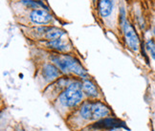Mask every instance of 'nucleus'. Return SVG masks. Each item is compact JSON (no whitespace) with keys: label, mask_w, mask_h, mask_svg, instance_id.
Returning <instances> with one entry per match:
<instances>
[{"label":"nucleus","mask_w":155,"mask_h":131,"mask_svg":"<svg viewBox=\"0 0 155 131\" xmlns=\"http://www.w3.org/2000/svg\"><path fill=\"white\" fill-rule=\"evenodd\" d=\"M82 84L79 81H74L61 93L58 100L63 106L73 107L79 104L83 97V90H81Z\"/></svg>","instance_id":"f257e3e1"},{"label":"nucleus","mask_w":155,"mask_h":131,"mask_svg":"<svg viewBox=\"0 0 155 131\" xmlns=\"http://www.w3.org/2000/svg\"><path fill=\"white\" fill-rule=\"evenodd\" d=\"M54 62H55L58 68L64 71V72H73L81 77H85L87 75L86 70L81 66V64L79 62V61L71 56L67 55H61L58 56L53 58Z\"/></svg>","instance_id":"f03ea898"},{"label":"nucleus","mask_w":155,"mask_h":131,"mask_svg":"<svg viewBox=\"0 0 155 131\" xmlns=\"http://www.w3.org/2000/svg\"><path fill=\"white\" fill-rule=\"evenodd\" d=\"M124 38H126L127 44L128 45L129 48L134 52L139 51L140 48L139 37L137 34L135 29L127 21L124 22Z\"/></svg>","instance_id":"7ed1b4c3"},{"label":"nucleus","mask_w":155,"mask_h":131,"mask_svg":"<svg viewBox=\"0 0 155 131\" xmlns=\"http://www.w3.org/2000/svg\"><path fill=\"white\" fill-rule=\"evenodd\" d=\"M30 18L31 20L35 23V24H48L50 23L53 19V17L50 14L47 13L44 10H40V9H37V10H33L32 13L30 14Z\"/></svg>","instance_id":"20e7f679"},{"label":"nucleus","mask_w":155,"mask_h":131,"mask_svg":"<svg viewBox=\"0 0 155 131\" xmlns=\"http://www.w3.org/2000/svg\"><path fill=\"white\" fill-rule=\"evenodd\" d=\"M91 110H92V120L103 119L110 114V110L108 107L101 102L91 103Z\"/></svg>","instance_id":"39448f33"},{"label":"nucleus","mask_w":155,"mask_h":131,"mask_svg":"<svg viewBox=\"0 0 155 131\" xmlns=\"http://www.w3.org/2000/svg\"><path fill=\"white\" fill-rule=\"evenodd\" d=\"M61 71L58 70V68H57L55 65L53 64H46L44 65V67L42 69V76L43 78L48 80V81H52L54 80L58 79L59 76H61Z\"/></svg>","instance_id":"423d86ee"},{"label":"nucleus","mask_w":155,"mask_h":131,"mask_svg":"<svg viewBox=\"0 0 155 131\" xmlns=\"http://www.w3.org/2000/svg\"><path fill=\"white\" fill-rule=\"evenodd\" d=\"M97 126L103 127V128H112V129H115L116 127L127 128L124 122L118 120V119H115V118H106V119H104V120H102V121H100L99 123H97Z\"/></svg>","instance_id":"0eeeda50"},{"label":"nucleus","mask_w":155,"mask_h":131,"mask_svg":"<svg viewBox=\"0 0 155 131\" xmlns=\"http://www.w3.org/2000/svg\"><path fill=\"white\" fill-rule=\"evenodd\" d=\"M99 13L103 17L109 16L113 10V2L112 0H99L98 2Z\"/></svg>","instance_id":"6e6552de"},{"label":"nucleus","mask_w":155,"mask_h":131,"mask_svg":"<svg viewBox=\"0 0 155 131\" xmlns=\"http://www.w3.org/2000/svg\"><path fill=\"white\" fill-rule=\"evenodd\" d=\"M82 90L84 93H86L87 96L92 97V98H96L98 96V94H99L96 85H95L94 83L91 80H86L83 81Z\"/></svg>","instance_id":"1a4fd4ad"},{"label":"nucleus","mask_w":155,"mask_h":131,"mask_svg":"<svg viewBox=\"0 0 155 131\" xmlns=\"http://www.w3.org/2000/svg\"><path fill=\"white\" fill-rule=\"evenodd\" d=\"M63 35H65V33L63 30L58 29V28H50V30L46 34V38L53 41V40H57L58 38H61Z\"/></svg>","instance_id":"9d476101"},{"label":"nucleus","mask_w":155,"mask_h":131,"mask_svg":"<svg viewBox=\"0 0 155 131\" xmlns=\"http://www.w3.org/2000/svg\"><path fill=\"white\" fill-rule=\"evenodd\" d=\"M66 39L58 38L57 40H53L49 42V46L51 48L58 50V51H66L67 50V44H66Z\"/></svg>","instance_id":"9b49d317"},{"label":"nucleus","mask_w":155,"mask_h":131,"mask_svg":"<svg viewBox=\"0 0 155 131\" xmlns=\"http://www.w3.org/2000/svg\"><path fill=\"white\" fill-rule=\"evenodd\" d=\"M81 116L84 120H92V110H91V103H85L81 106L80 110Z\"/></svg>","instance_id":"f8f14e48"},{"label":"nucleus","mask_w":155,"mask_h":131,"mask_svg":"<svg viewBox=\"0 0 155 131\" xmlns=\"http://www.w3.org/2000/svg\"><path fill=\"white\" fill-rule=\"evenodd\" d=\"M146 46L147 51L150 52L151 57L155 61V41L153 39H148L146 43Z\"/></svg>","instance_id":"ddd939ff"},{"label":"nucleus","mask_w":155,"mask_h":131,"mask_svg":"<svg viewBox=\"0 0 155 131\" xmlns=\"http://www.w3.org/2000/svg\"><path fill=\"white\" fill-rule=\"evenodd\" d=\"M109 131H122V130H118V129H111Z\"/></svg>","instance_id":"4468645a"}]
</instances>
